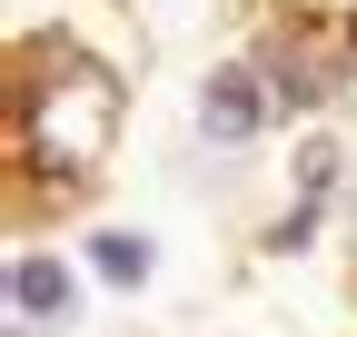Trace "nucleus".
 <instances>
[{
  "label": "nucleus",
  "mask_w": 357,
  "mask_h": 337,
  "mask_svg": "<svg viewBox=\"0 0 357 337\" xmlns=\"http://www.w3.org/2000/svg\"><path fill=\"white\" fill-rule=\"evenodd\" d=\"M199 130H208L218 149H248V139L268 130V79H258L248 60H218V70L199 79Z\"/></svg>",
  "instance_id": "f257e3e1"
},
{
  "label": "nucleus",
  "mask_w": 357,
  "mask_h": 337,
  "mask_svg": "<svg viewBox=\"0 0 357 337\" xmlns=\"http://www.w3.org/2000/svg\"><path fill=\"white\" fill-rule=\"evenodd\" d=\"M10 308H20V327H30V318L60 327V318H70V268H60V258H10Z\"/></svg>",
  "instance_id": "f03ea898"
},
{
  "label": "nucleus",
  "mask_w": 357,
  "mask_h": 337,
  "mask_svg": "<svg viewBox=\"0 0 357 337\" xmlns=\"http://www.w3.org/2000/svg\"><path fill=\"white\" fill-rule=\"evenodd\" d=\"M89 268H100L109 288H149V268H159V248H149L139 228H100V238H89Z\"/></svg>",
  "instance_id": "7ed1b4c3"
},
{
  "label": "nucleus",
  "mask_w": 357,
  "mask_h": 337,
  "mask_svg": "<svg viewBox=\"0 0 357 337\" xmlns=\"http://www.w3.org/2000/svg\"><path fill=\"white\" fill-rule=\"evenodd\" d=\"M347 30H357V20H347Z\"/></svg>",
  "instance_id": "20e7f679"
}]
</instances>
